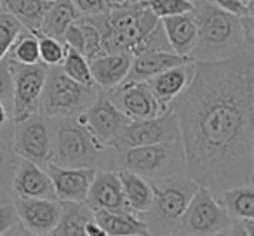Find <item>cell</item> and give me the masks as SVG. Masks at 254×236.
I'll list each match as a JSON object with an SVG mask.
<instances>
[{"instance_id": "1", "label": "cell", "mask_w": 254, "mask_h": 236, "mask_svg": "<svg viewBox=\"0 0 254 236\" xmlns=\"http://www.w3.org/2000/svg\"><path fill=\"white\" fill-rule=\"evenodd\" d=\"M176 113L187 176L211 193L254 181V50L197 63Z\"/></svg>"}, {"instance_id": "2", "label": "cell", "mask_w": 254, "mask_h": 236, "mask_svg": "<svg viewBox=\"0 0 254 236\" xmlns=\"http://www.w3.org/2000/svg\"><path fill=\"white\" fill-rule=\"evenodd\" d=\"M191 14L197 23V42L188 56L190 59L211 63L228 59L242 50H254L246 46L240 18L219 9L211 0L195 4Z\"/></svg>"}, {"instance_id": "3", "label": "cell", "mask_w": 254, "mask_h": 236, "mask_svg": "<svg viewBox=\"0 0 254 236\" xmlns=\"http://www.w3.org/2000/svg\"><path fill=\"white\" fill-rule=\"evenodd\" d=\"M98 170H131L145 179H160L187 174V156L181 139L129 149L106 146L101 151Z\"/></svg>"}, {"instance_id": "4", "label": "cell", "mask_w": 254, "mask_h": 236, "mask_svg": "<svg viewBox=\"0 0 254 236\" xmlns=\"http://www.w3.org/2000/svg\"><path fill=\"white\" fill-rule=\"evenodd\" d=\"M148 181L153 200L148 210L139 214V219L146 224L150 236L176 235L181 215L200 186L187 174Z\"/></svg>"}, {"instance_id": "5", "label": "cell", "mask_w": 254, "mask_h": 236, "mask_svg": "<svg viewBox=\"0 0 254 236\" xmlns=\"http://www.w3.org/2000/svg\"><path fill=\"white\" fill-rule=\"evenodd\" d=\"M51 132V162L60 167L98 169L101 146L77 115L47 118Z\"/></svg>"}, {"instance_id": "6", "label": "cell", "mask_w": 254, "mask_h": 236, "mask_svg": "<svg viewBox=\"0 0 254 236\" xmlns=\"http://www.w3.org/2000/svg\"><path fill=\"white\" fill-rule=\"evenodd\" d=\"M92 23L101 33L103 50L105 52H129L141 39L159 23L143 0L126 7L110 9L101 16H91Z\"/></svg>"}, {"instance_id": "7", "label": "cell", "mask_w": 254, "mask_h": 236, "mask_svg": "<svg viewBox=\"0 0 254 236\" xmlns=\"http://www.w3.org/2000/svg\"><path fill=\"white\" fill-rule=\"evenodd\" d=\"M101 92L98 85H82L75 82L61 66H47L39 101V115L46 118L77 115L85 111Z\"/></svg>"}, {"instance_id": "8", "label": "cell", "mask_w": 254, "mask_h": 236, "mask_svg": "<svg viewBox=\"0 0 254 236\" xmlns=\"http://www.w3.org/2000/svg\"><path fill=\"white\" fill-rule=\"evenodd\" d=\"M233 219L216 200L214 193L200 186L188 201L178 224L180 236H216L226 233Z\"/></svg>"}, {"instance_id": "9", "label": "cell", "mask_w": 254, "mask_h": 236, "mask_svg": "<svg viewBox=\"0 0 254 236\" xmlns=\"http://www.w3.org/2000/svg\"><path fill=\"white\" fill-rule=\"evenodd\" d=\"M9 71L12 78L11 122L16 124L39 113V101L46 82L47 66L42 63L21 64L9 59Z\"/></svg>"}, {"instance_id": "10", "label": "cell", "mask_w": 254, "mask_h": 236, "mask_svg": "<svg viewBox=\"0 0 254 236\" xmlns=\"http://www.w3.org/2000/svg\"><path fill=\"white\" fill-rule=\"evenodd\" d=\"M180 125H178L176 113L167 109L162 115L143 120H131L122 129L117 139L112 142L115 149H129L138 146L159 144V142L180 141Z\"/></svg>"}, {"instance_id": "11", "label": "cell", "mask_w": 254, "mask_h": 236, "mask_svg": "<svg viewBox=\"0 0 254 236\" xmlns=\"http://www.w3.org/2000/svg\"><path fill=\"white\" fill-rule=\"evenodd\" d=\"M12 149L19 158L46 167L51 162V132L46 116L37 113L12 124Z\"/></svg>"}, {"instance_id": "12", "label": "cell", "mask_w": 254, "mask_h": 236, "mask_svg": "<svg viewBox=\"0 0 254 236\" xmlns=\"http://www.w3.org/2000/svg\"><path fill=\"white\" fill-rule=\"evenodd\" d=\"M77 116L80 118L82 124L89 129V132L94 136L96 141L101 146H105V148L112 146V142L122 132V129L131 122L129 116L124 115L113 104L106 92H101L96 97V101L85 111L77 113Z\"/></svg>"}, {"instance_id": "13", "label": "cell", "mask_w": 254, "mask_h": 236, "mask_svg": "<svg viewBox=\"0 0 254 236\" xmlns=\"http://www.w3.org/2000/svg\"><path fill=\"white\" fill-rule=\"evenodd\" d=\"M112 102L131 120L153 118L167 111L150 91L146 82H127L124 80L113 91L106 92Z\"/></svg>"}, {"instance_id": "14", "label": "cell", "mask_w": 254, "mask_h": 236, "mask_svg": "<svg viewBox=\"0 0 254 236\" xmlns=\"http://www.w3.org/2000/svg\"><path fill=\"white\" fill-rule=\"evenodd\" d=\"M18 222L35 235H49L61 215L60 200L46 198H12Z\"/></svg>"}, {"instance_id": "15", "label": "cell", "mask_w": 254, "mask_h": 236, "mask_svg": "<svg viewBox=\"0 0 254 236\" xmlns=\"http://www.w3.org/2000/svg\"><path fill=\"white\" fill-rule=\"evenodd\" d=\"M44 169L49 174L56 200L60 201H85L98 170L92 167H60L54 163H47Z\"/></svg>"}, {"instance_id": "16", "label": "cell", "mask_w": 254, "mask_h": 236, "mask_svg": "<svg viewBox=\"0 0 254 236\" xmlns=\"http://www.w3.org/2000/svg\"><path fill=\"white\" fill-rule=\"evenodd\" d=\"M11 193L12 198H46L56 200L53 183L44 167L19 158L14 172L11 177Z\"/></svg>"}, {"instance_id": "17", "label": "cell", "mask_w": 254, "mask_h": 236, "mask_svg": "<svg viewBox=\"0 0 254 236\" xmlns=\"http://www.w3.org/2000/svg\"><path fill=\"white\" fill-rule=\"evenodd\" d=\"M85 203L92 210L132 212L124 196L122 184L117 170H96L94 179L87 191ZM134 214V212H132Z\"/></svg>"}, {"instance_id": "18", "label": "cell", "mask_w": 254, "mask_h": 236, "mask_svg": "<svg viewBox=\"0 0 254 236\" xmlns=\"http://www.w3.org/2000/svg\"><path fill=\"white\" fill-rule=\"evenodd\" d=\"M193 73L195 61H188V63L178 64V66H173L169 70L162 71V73L155 75V77L148 78L146 84L157 97V101L166 109H169L171 102L190 85Z\"/></svg>"}, {"instance_id": "19", "label": "cell", "mask_w": 254, "mask_h": 236, "mask_svg": "<svg viewBox=\"0 0 254 236\" xmlns=\"http://www.w3.org/2000/svg\"><path fill=\"white\" fill-rule=\"evenodd\" d=\"M132 63L129 52H103L101 56L89 61L94 84L103 92H110L126 80Z\"/></svg>"}, {"instance_id": "20", "label": "cell", "mask_w": 254, "mask_h": 236, "mask_svg": "<svg viewBox=\"0 0 254 236\" xmlns=\"http://www.w3.org/2000/svg\"><path fill=\"white\" fill-rule=\"evenodd\" d=\"M190 59L188 56H180L174 52H143L132 56V63L129 68L126 80L127 82H146L148 78L155 77V75L162 73V71L169 70L178 64L188 63Z\"/></svg>"}, {"instance_id": "21", "label": "cell", "mask_w": 254, "mask_h": 236, "mask_svg": "<svg viewBox=\"0 0 254 236\" xmlns=\"http://www.w3.org/2000/svg\"><path fill=\"white\" fill-rule=\"evenodd\" d=\"M160 25L169 40L173 52L180 56H190L197 42V23H195L191 11L160 19Z\"/></svg>"}, {"instance_id": "22", "label": "cell", "mask_w": 254, "mask_h": 236, "mask_svg": "<svg viewBox=\"0 0 254 236\" xmlns=\"http://www.w3.org/2000/svg\"><path fill=\"white\" fill-rule=\"evenodd\" d=\"M94 221L106 231L108 236H150L148 228L132 212L92 210Z\"/></svg>"}, {"instance_id": "23", "label": "cell", "mask_w": 254, "mask_h": 236, "mask_svg": "<svg viewBox=\"0 0 254 236\" xmlns=\"http://www.w3.org/2000/svg\"><path fill=\"white\" fill-rule=\"evenodd\" d=\"M94 212L85 201H61V215L51 236H85V226Z\"/></svg>"}, {"instance_id": "24", "label": "cell", "mask_w": 254, "mask_h": 236, "mask_svg": "<svg viewBox=\"0 0 254 236\" xmlns=\"http://www.w3.org/2000/svg\"><path fill=\"white\" fill-rule=\"evenodd\" d=\"M78 18H82L80 12L73 5L71 0H53L49 9L46 11L40 23V28L37 33L53 37V39L63 40V35L66 28L75 23Z\"/></svg>"}, {"instance_id": "25", "label": "cell", "mask_w": 254, "mask_h": 236, "mask_svg": "<svg viewBox=\"0 0 254 236\" xmlns=\"http://www.w3.org/2000/svg\"><path fill=\"white\" fill-rule=\"evenodd\" d=\"M117 172H119L124 196H126L129 208L136 215L148 210L153 200V191L152 186H150V181L139 176V174L131 172V170H117Z\"/></svg>"}, {"instance_id": "26", "label": "cell", "mask_w": 254, "mask_h": 236, "mask_svg": "<svg viewBox=\"0 0 254 236\" xmlns=\"http://www.w3.org/2000/svg\"><path fill=\"white\" fill-rule=\"evenodd\" d=\"M49 0H0V9L11 14L28 32L37 33L49 9Z\"/></svg>"}, {"instance_id": "27", "label": "cell", "mask_w": 254, "mask_h": 236, "mask_svg": "<svg viewBox=\"0 0 254 236\" xmlns=\"http://www.w3.org/2000/svg\"><path fill=\"white\" fill-rule=\"evenodd\" d=\"M216 200L219 201L226 214L233 221H242V219H254V188L249 186H237L228 188L219 193H216Z\"/></svg>"}, {"instance_id": "28", "label": "cell", "mask_w": 254, "mask_h": 236, "mask_svg": "<svg viewBox=\"0 0 254 236\" xmlns=\"http://www.w3.org/2000/svg\"><path fill=\"white\" fill-rule=\"evenodd\" d=\"M7 59L16 61L21 64H35L40 63L39 57V37L37 33L23 30L16 42L12 44L11 50L7 52Z\"/></svg>"}, {"instance_id": "29", "label": "cell", "mask_w": 254, "mask_h": 236, "mask_svg": "<svg viewBox=\"0 0 254 236\" xmlns=\"http://www.w3.org/2000/svg\"><path fill=\"white\" fill-rule=\"evenodd\" d=\"M61 70L70 78H73L75 82H78V84L96 85L94 80H92L89 61L85 59L80 52H77V50L68 49L66 47V54H64V59H63V63H61Z\"/></svg>"}, {"instance_id": "30", "label": "cell", "mask_w": 254, "mask_h": 236, "mask_svg": "<svg viewBox=\"0 0 254 236\" xmlns=\"http://www.w3.org/2000/svg\"><path fill=\"white\" fill-rule=\"evenodd\" d=\"M39 37V57L40 63L46 66H61L66 54V46L63 40L53 39V37L37 33Z\"/></svg>"}, {"instance_id": "31", "label": "cell", "mask_w": 254, "mask_h": 236, "mask_svg": "<svg viewBox=\"0 0 254 236\" xmlns=\"http://www.w3.org/2000/svg\"><path fill=\"white\" fill-rule=\"evenodd\" d=\"M23 30L25 28L19 25L18 19H14L11 14L0 9V61L7 57V52L11 50L12 44L16 42Z\"/></svg>"}, {"instance_id": "32", "label": "cell", "mask_w": 254, "mask_h": 236, "mask_svg": "<svg viewBox=\"0 0 254 236\" xmlns=\"http://www.w3.org/2000/svg\"><path fill=\"white\" fill-rule=\"evenodd\" d=\"M159 50H162V52H173V49H171V46H169V40H167L166 33H164L162 25H160V19H159V23L143 37L141 42L134 47L132 56L143 54V52H159Z\"/></svg>"}, {"instance_id": "33", "label": "cell", "mask_w": 254, "mask_h": 236, "mask_svg": "<svg viewBox=\"0 0 254 236\" xmlns=\"http://www.w3.org/2000/svg\"><path fill=\"white\" fill-rule=\"evenodd\" d=\"M143 2L157 19L185 14L193 9V4H190L188 0H143Z\"/></svg>"}, {"instance_id": "34", "label": "cell", "mask_w": 254, "mask_h": 236, "mask_svg": "<svg viewBox=\"0 0 254 236\" xmlns=\"http://www.w3.org/2000/svg\"><path fill=\"white\" fill-rule=\"evenodd\" d=\"M19 162V156L12 149V122L0 129V170L12 174Z\"/></svg>"}, {"instance_id": "35", "label": "cell", "mask_w": 254, "mask_h": 236, "mask_svg": "<svg viewBox=\"0 0 254 236\" xmlns=\"http://www.w3.org/2000/svg\"><path fill=\"white\" fill-rule=\"evenodd\" d=\"M0 101L4 102L11 111L12 108V78L9 71V59L4 57L0 61Z\"/></svg>"}, {"instance_id": "36", "label": "cell", "mask_w": 254, "mask_h": 236, "mask_svg": "<svg viewBox=\"0 0 254 236\" xmlns=\"http://www.w3.org/2000/svg\"><path fill=\"white\" fill-rule=\"evenodd\" d=\"M82 18H91V16H101L108 12L106 0H71Z\"/></svg>"}, {"instance_id": "37", "label": "cell", "mask_w": 254, "mask_h": 236, "mask_svg": "<svg viewBox=\"0 0 254 236\" xmlns=\"http://www.w3.org/2000/svg\"><path fill=\"white\" fill-rule=\"evenodd\" d=\"M16 224H18V215H16L12 201L0 203V235L11 231Z\"/></svg>"}, {"instance_id": "38", "label": "cell", "mask_w": 254, "mask_h": 236, "mask_svg": "<svg viewBox=\"0 0 254 236\" xmlns=\"http://www.w3.org/2000/svg\"><path fill=\"white\" fill-rule=\"evenodd\" d=\"M212 4H216L219 9L230 12V14L237 16V18H242L247 14H254V11L247 5H244L240 0H211Z\"/></svg>"}, {"instance_id": "39", "label": "cell", "mask_w": 254, "mask_h": 236, "mask_svg": "<svg viewBox=\"0 0 254 236\" xmlns=\"http://www.w3.org/2000/svg\"><path fill=\"white\" fill-rule=\"evenodd\" d=\"M226 235L228 236H254V219L235 221L226 229Z\"/></svg>"}, {"instance_id": "40", "label": "cell", "mask_w": 254, "mask_h": 236, "mask_svg": "<svg viewBox=\"0 0 254 236\" xmlns=\"http://www.w3.org/2000/svg\"><path fill=\"white\" fill-rule=\"evenodd\" d=\"M11 177H12V174L2 172V170H0V203H9V201H12Z\"/></svg>"}, {"instance_id": "41", "label": "cell", "mask_w": 254, "mask_h": 236, "mask_svg": "<svg viewBox=\"0 0 254 236\" xmlns=\"http://www.w3.org/2000/svg\"><path fill=\"white\" fill-rule=\"evenodd\" d=\"M85 236H108V235H106L105 229L92 219V221H89L87 226H85Z\"/></svg>"}, {"instance_id": "42", "label": "cell", "mask_w": 254, "mask_h": 236, "mask_svg": "<svg viewBox=\"0 0 254 236\" xmlns=\"http://www.w3.org/2000/svg\"><path fill=\"white\" fill-rule=\"evenodd\" d=\"M9 124H11V111H9V108L4 102L0 101V129Z\"/></svg>"}, {"instance_id": "43", "label": "cell", "mask_w": 254, "mask_h": 236, "mask_svg": "<svg viewBox=\"0 0 254 236\" xmlns=\"http://www.w3.org/2000/svg\"><path fill=\"white\" fill-rule=\"evenodd\" d=\"M11 236H51V235H35V233H30L28 229H25L18 222V224L11 229Z\"/></svg>"}, {"instance_id": "44", "label": "cell", "mask_w": 254, "mask_h": 236, "mask_svg": "<svg viewBox=\"0 0 254 236\" xmlns=\"http://www.w3.org/2000/svg\"><path fill=\"white\" fill-rule=\"evenodd\" d=\"M138 2V0H106L108 9H119V7H126V5H131Z\"/></svg>"}, {"instance_id": "45", "label": "cell", "mask_w": 254, "mask_h": 236, "mask_svg": "<svg viewBox=\"0 0 254 236\" xmlns=\"http://www.w3.org/2000/svg\"><path fill=\"white\" fill-rule=\"evenodd\" d=\"M240 2H242L244 5H247V7L253 9V0H240Z\"/></svg>"}, {"instance_id": "46", "label": "cell", "mask_w": 254, "mask_h": 236, "mask_svg": "<svg viewBox=\"0 0 254 236\" xmlns=\"http://www.w3.org/2000/svg\"><path fill=\"white\" fill-rule=\"evenodd\" d=\"M188 2H190V4H193V5H195V4H198V2H200V0H188Z\"/></svg>"}, {"instance_id": "47", "label": "cell", "mask_w": 254, "mask_h": 236, "mask_svg": "<svg viewBox=\"0 0 254 236\" xmlns=\"http://www.w3.org/2000/svg\"><path fill=\"white\" fill-rule=\"evenodd\" d=\"M0 236H11V231H7V233H4V235H0Z\"/></svg>"}, {"instance_id": "48", "label": "cell", "mask_w": 254, "mask_h": 236, "mask_svg": "<svg viewBox=\"0 0 254 236\" xmlns=\"http://www.w3.org/2000/svg\"><path fill=\"white\" fill-rule=\"evenodd\" d=\"M166 236H180V235H166Z\"/></svg>"}, {"instance_id": "49", "label": "cell", "mask_w": 254, "mask_h": 236, "mask_svg": "<svg viewBox=\"0 0 254 236\" xmlns=\"http://www.w3.org/2000/svg\"><path fill=\"white\" fill-rule=\"evenodd\" d=\"M223 235H225V233H223ZM223 235H216V236H223Z\"/></svg>"}, {"instance_id": "50", "label": "cell", "mask_w": 254, "mask_h": 236, "mask_svg": "<svg viewBox=\"0 0 254 236\" xmlns=\"http://www.w3.org/2000/svg\"><path fill=\"white\" fill-rule=\"evenodd\" d=\"M49 2H53V0H49Z\"/></svg>"}]
</instances>
